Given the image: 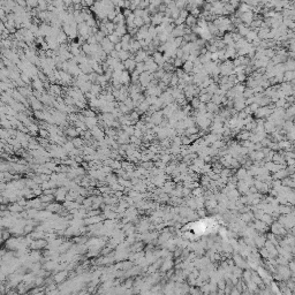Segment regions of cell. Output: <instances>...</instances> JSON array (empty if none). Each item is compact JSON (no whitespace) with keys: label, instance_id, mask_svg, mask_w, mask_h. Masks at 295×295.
<instances>
[{"label":"cell","instance_id":"5b68a950","mask_svg":"<svg viewBox=\"0 0 295 295\" xmlns=\"http://www.w3.org/2000/svg\"><path fill=\"white\" fill-rule=\"evenodd\" d=\"M33 86H35V89H37L38 91H40V90H42V82H40L39 80H35Z\"/></svg>","mask_w":295,"mask_h":295},{"label":"cell","instance_id":"3957f363","mask_svg":"<svg viewBox=\"0 0 295 295\" xmlns=\"http://www.w3.org/2000/svg\"><path fill=\"white\" fill-rule=\"evenodd\" d=\"M8 211L9 212H20V211H22V206H21L20 204L14 203L13 205L8 206Z\"/></svg>","mask_w":295,"mask_h":295},{"label":"cell","instance_id":"6da1fadb","mask_svg":"<svg viewBox=\"0 0 295 295\" xmlns=\"http://www.w3.org/2000/svg\"><path fill=\"white\" fill-rule=\"evenodd\" d=\"M102 44H103V50L106 51V52H111V51H113V49H114L113 44L108 40V38H104V39L102 40Z\"/></svg>","mask_w":295,"mask_h":295},{"label":"cell","instance_id":"7a4b0ae2","mask_svg":"<svg viewBox=\"0 0 295 295\" xmlns=\"http://www.w3.org/2000/svg\"><path fill=\"white\" fill-rule=\"evenodd\" d=\"M31 106H33V108L35 110V111H39L40 108H42V105H40V103L37 100L36 98H33V97H31Z\"/></svg>","mask_w":295,"mask_h":295},{"label":"cell","instance_id":"ba28073f","mask_svg":"<svg viewBox=\"0 0 295 295\" xmlns=\"http://www.w3.org/2000/svg\"><path fill=\"white\" fill-rule=\"evenodd\" d=\"M2 148H5V145H4L2 143H1V142H0V151L2 150Z\"/></svg>","mask_w":295,"mask_h":295},{"label":"cell","instance_id":"52a82bcc","mask_svg":"<svg viewBox=\"0 0 295 295\" xmlns=\"http://www.w3.org/2000/svg\"><path fill=\"white\" fill-rule=\"evenodd\" d=\"M68 134H69L71 136H76V135H77V130H75V129H73V128H69V129H68Z\"/></svg>","mask_w":295,"mask_h":295},{"label":"cell","instance_id":"8992f818","mask_svg":"<svg viewBox=\"0 0 295 295\" xmlns=\"http://www.w3.org/2000/svg\"><path fill=\"white\" fill-rule=\"evenodd\" d=\"M51 91H52L53 93H59L60 92L59 86H58V85H52V86H51Z\"/></svg>","mask_w":295,"mask_h":295},{"label":"cell","instance_id":"277c9868","mask_svg":"<svg viewBox=\"0 0 295 295\" xmlns=\"http://www.w3.org/2000/svg\"><path fill=\"white\" fill-rule=\"evenodd\" d=\"M85 124L89 126V127H92V126L96 125V119H95V118H86V119H85Z\"/></svg>","mask_w":295,"mask_h":295}]
</instances>
